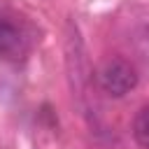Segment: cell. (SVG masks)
<instances>
[{
	"instance_id": "6da1fadb",
	"label": "cell",
	"mask_w": 149,
	"mask_h": 149,
	"mask_svg": "<svg viewBox=\"0 0 149 149\" xmlns=\"http://www.w3.org/2000/svg\"><path fill=\"white\" fill-rule=\"evenodd\" d=\"M95 81L102 93L112 98H123L137 86V70L126 58H109L98 68Z\"/></svg>"
},
{
	"instance_id": "7a4b0ae2",
	"label": "cell",
	"mask_w": 149,
	"mask_h": 149,
	"mask_svg": "<svg viewBox=\"0 0 149 149\" xmlns=\"http://www.w3.org/2000/svg\"><path fill=\"white\" fill-rule=\"evenodd\" d=\"M30 51L26 28L7 14H0V63H19Z\"/></svg>"
},
{
	"instance_id": "3957f363",
	"label": "cell",
	"mask_w": 149,
	"mask_h": 149,
	"mask_svg": "<svg viewBox=\"0 0 149 149\" xmlns=\"http://www.w3.org/2000/svg\"><path fill=\"white\" fill-rule=\"evenodd\" d=\"M133 137L142 149H149V105H144L133 119Z\"/></svg>"
}]
</instances>
